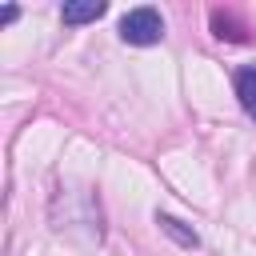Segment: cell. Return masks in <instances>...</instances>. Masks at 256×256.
<instances>
[{
	"mask_svg": "<svg viewBox=\"0 0 256 256\" xmlns=\"http://www.w3.org/2000/svg\"><path fill=\"white\" fill-rule=\"evenodd\" d=\"M120 40L124 44H136V48H148V44H160L164 40V20L156 8H128L120 16Z\"/></svg>",
	"mask_w": 256,
	"mask_h": 256,
	"instance_id": "6da1fadb",
	"label": "cell"
},
{
	"mask_svg": "<svg viewBox=\"0 0 256 256\" xmlns=\"http://www.w3.org/2000/svg\"><path fill=\"white\" fill-rule=\"evenodd\" d=\"M104 12H108L104 0H68V4L60 8V20L76 28V24H92V20H100Z\"/></svg>",
	"mask_w": 256,
	"mask_h": 256,
	"instance_id": "7a4b0ae2",
	"label": "cell"
},
{
	"mask_svg": "<svg viewBox=\"0 0 256 256\" xmlns=\"http://www.w3.org/2000/svg\"><path fill=\"white\" fill-rule=\"evenodd\" d=\"M232 88H236V100H240V108L256 120V68L252 64H244V68H236L232 72Z\"/></svg>",
	"mask_w": 256,
	"mask_h": 256,
	"instance_id": "3957f363",
	"label": "cell"
},
{
	"mask_svg": "<svg viewBox=\"0 0 256 256\" xmlns=\"http://www.w3.org/2000/svg\"><path fill=\"white\" fill-rule=\"evenodd\" d=\"M156 224H160V232H164V236H172L180 248H196V244H200L196 228H188L184 220H176V216H168V212H156Z\"/></svg>",
	"mask_w": 256,
	"mask_h": 256,
	"instance_id": "277c9868",
	"label": "cell"
},
{
	"mask_svg": "<svg viewBox=\"0 0 256 256\" xmlns=\"http://www.w3.org/2000/svg\"><path fill=\"white\" fill-rule=\"evenodd\" d=\"M16 16H20V8H16V4H8V8H4V12H0V24H12V20H16Z\"/></svg>",
	"mask_w": 256,
	"mask_h": 256,
	"instance_id": "5b68a950",
	"label": "cell"
}]
</instances>
